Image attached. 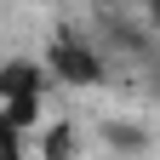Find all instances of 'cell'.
<instances>
[{"mask_svg":"<svg viewBox=\"0 0 160 160\" xmlns=\"http://www.w3.org/2000/svg\"><path fill=\"white\" fill-rule=\"evenodd\" d=\"M143 17H149L154 29H160V0H143Z\"/></svg>","mask_w":160,"mask_h":160,"instance_id":"277c9868","label":"cell"},{"mask_svg":"<svg viewBox=\"0 0 160 160\" xmlns=\"http://www.w3.org/2000/svg\"><path fill=\"white\" fill-rule=\"evenodd\" d=\"M46 69H52V80H63V86H103L109 80V46L63 23L52 34V46H46Z\"/></svg>","mask_w":160,"mask_h":160,"instance_id":"6da1fadb","label":"cell"},{"mask_svg":"<svg viewBox=\"0 0 160 160\" xmlns=\"http://www.w3.org/2000/svg\"><path fill=\"white\" fill-rule=\"evenodd\" d=\"M46 86H52V69L46 63H29V57H12L0 69V114H6L12 132H29L40 109H46Z\"/></svg>","mask_w":160,"mask_h":160,"instance_id":"7a4b0ae2","label":"cell"},{"mask_svg":"<svg viewBox=\"0 0 160 160\" xmlns=\"http://www.w3.org/2000/svg\"><path fill=\"white\" fill-rule=\"evenodd\" d=\"M137 74H143V86H149V92L160 97V46H154V52L143 57V63H137Z\"/></svg>","mask_w":160,"mask_h":160,"instance_id":"3957f363","label":"cell"}]
</instances>
